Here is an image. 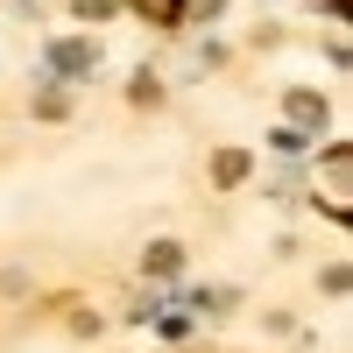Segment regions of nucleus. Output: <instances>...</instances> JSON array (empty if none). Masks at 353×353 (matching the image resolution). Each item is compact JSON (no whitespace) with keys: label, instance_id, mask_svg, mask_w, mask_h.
I'll return each mask as SVG.
<instances>
[{"label":"nucleus","instance_id":"nucleus-2","mask_svg":"<svg viewBox=\"0 0 353 353\" xmlns=\"http://www.w3.org/2000/svg\"><path fill=\"white\" fill-rule=\"evenodd\" d=\"M141 269H149L156 283H176V276H184V248H176V241H149V248H141Z\"/></svg>","mask_w":353,"mask_h":353},{"label":"nucleus","instance_id":"nucleus-5","mask_svg":"<svg viewBox=\"0 0 353 353\" xmlns=\"http://www.w3.org/2000/svg\"><path fill=\"white\" fill-rule=\"evenodd\" d=\"M212 176H219V184H241V176H248V156H241V149H226V156L212 163Z\"/></svg>","mask_w":353,"mask_h":353},{"label":"nucleus","instance_id":"nucleus-9","mask_svg":"<svg viewBox=\"0 0 353 353\" xmlns=\"http://www.w3.org/2000/svg\"><path fill=\"white\" fill-rule=\"evenodd\" d=\"M191 8H198V14H219V8H226V0H191Z\"/></svg>","mask_w":353,"mask_h":353},{"label":"nucleus","instance_id":"nucleus-4","mask_svg":"<svg viewBox=\"0 0 353 353\" xmlns=\"http://www.w3.org/2000/svg\"><path fill=\"white\" fill-rule=\"evenodd\" d=\"M128 99H134V106H156V99H163V78H156V71H134Z\"/></svg>","mask_w":353,"mask_h":353},{"label":"nucleus","instance_id":"nucleus-6","mask_svg":"<svg viewBox=\"0 0 353 353\" xmlns=\"http://www.w3.org/2000/svg\"><path fill=\"white\" fill-rule=\"evenodd\" d=\"M36 113H43V121H64V113H71V99H64V92H57V85H50V92L36 99Z\"/></svg>","mask_w":353,"mask_h":353},{"label":"nucleus","instance_id":"nucleus-1","mask_svg":"<svg viewBox=\"0 0 353 353\" xmlns=\"http://www.w3.org/2000/svg\"><path fill=\"white\" fill-rule=\"evenodd\" d=\"M50 71H64V78H92V71H99V43H50Z\"/></svg>","mask_w":353,"mask_h":353},{"label":"nucleus","instance_id":"nucleus-3","mask_svg":"<svg viewBox=\"0 0 353 353\" xmlns=\"http://www.w3.org/2000/svg\"><path fill=\"white\" fill-rule=\"evenodd\" d=\"M290 121L297 128H325V99L318 92H290Z\"/></svg>","mask_w":353,"mask_h":353},{"label":"nucleus","instance_id":"nucleus-7","mask_svg":"<svg viewBox=\"0 0 353 353\" xmlns=\"http://www.w3.org/2000/svg\"><path fill=\"white\" fill-rule=\"evenodd\" d=\"M134 8L156 14V21H176V14H184V0H134Z\"/></svg>","mask_w":353,"mask_h":353},{"label":"nucleus","instance_id":"nucleus-8","mask_svg":"<svg viewBox=\"0 0 353 353\" xmlns=\"http://www.w3.org/2000/svg\"><path fill=\"white\" fill-rule=\"evenodd\" d=\"M156 332H163V339H184V332H191V318H184V311H170V318H156Z\"/></svg>","mask_w":353,"mask_h":353}]
</instances>
